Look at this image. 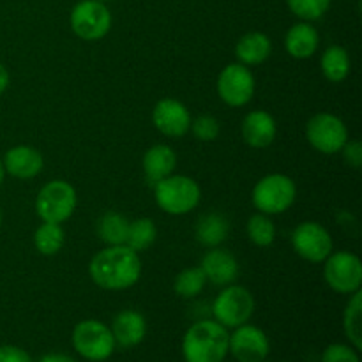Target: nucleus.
<instances>
[{"instance_id":"1","label":"nucleus","mask_w":362,"mask_h":362,"mask_svg":"<svg viewBox=\"0 0 362 362\" xmlns=\"http://www.w3.org/2000/svg\"><path fill=\"white\" fill-rule=\"evenodd\" d=\"M90 279L105 290H126L136 285L141 274V262L136 251L120 246H108L99 251L88 265Z\"/></svg>"},{"instance_id":"2","label":"nucleus","mask_w":362,"mask_h":362,"mask_svg":"<svg viewBox=\"0 0 362 362\" xmlns=\"http://www.w3.org/2000/svg\"><path fill=\"white\" fill-rule=\"evenodd\" d=\"M230 334L226 327L212 320H202L187 329L182 339L186 362H223L228 354Z\"/></svg>"},{"instance_id":"3","label":"nucleus","mask_w":362,"mask_h":362,"mask_svg":"<svg viewBox=\"0 0 362 362\" xmlns=\"http://www.w3.org/2000/svg\"><path fill=\"white\" fill-rule=\"evenodd\" d=\"M156 204L172 216H182L200 204V186L191 177L168 175L154 186Z\"/></svg>"},{"instance_id":"4","label":"nucleus","mask_w":362,"mask_h":362,"mask_svg":"<svg viewBox=\"0 0 362 362\" xmlns=\"http://www.w3.org/2000/svg\"><path fill=\"white\" fill-rule=\"evenodd\" d=\"M296 194V184L288 175L271 173L255 186L253 204L262 214H281L292 207Z\"/></svg>"},{"instance_id":"5","label":"nucleus","mask_w":362,"mask_h":362,"mask_svg":"<svg viewBox=\"0 0 362 362\" xmlns=\"http://www.w3.org/2000/svg\"><path fill=\"white\" fill-rule=\"evenodd\" d=\"M76 191L66 180H52L39 191L35 211L45 223H64L76 209Z\"/></svg>"},{"instance_id":"6","label":"nucleus","mask_w":362,"mask_h":362,"mask_svg":"<svg viewBox=\"0 0 362 362\" xmlns=\"http://www.w3.org/2000/svg\"><path fill=\"white\" fill-rule=\"evenodd\" d=\"M73 346L87 361H106L115 350L112 331L99 320H83L74 327Z\"/></svg>"},{"instance_id":"7","label":"nucleus","mask_w":362,"mask_h":362,"mask_svg":"<svg viewBox=\"0 0 362 362\" xmlns=\"http://www.w3.org/2000/svg\"><path fill=\"white\" fill-rule=\"evenodd\" d=\"M255 311V300L250 290L239 285H226V288L216 297L212 313L223 327H239L251 318Z\"/></svg>"},{"instance_id":"8","label":"nucleus","mask_w":362,"mask_h":362,"mask_svg":"<svg viewBox=\"0 0 362 362\" xmlns=\"http://www.w3.org/2000/svg\"><path fill=\"white\" fill-rule=\"evenodd\" d=\"M306 136L315 151L331 156L341 152L349 141V131L339 117L332 113H318L308 122Z\"/></svg>"},{"instance_id":"9","label":"nucleus","mask_w":362,"mask_h":362,"mask_svg":"<svg viewBox=\"0 0 362 362\" xmlns=\"http://www.w3.org/2000/svg\"><path fill=\"white\" fill-rule=\"evenodd\" d=\"M112 14L108 7L98 0H83L71 11V28L83 41H98L108 34Z\"/></svg>"},{"instance_id":"10","label":"nucleus","mask_w":362,"mask_h":362,"mask_svg":"<svg viewBox=\"0 0 362 362\" xmlns=\"http://www.w3.org/2000/svg\"><path fill=\"white\" fill-rule=\"evenodd\" d=\"M324 276L327 285L338 293H354L361 290L362 265L357 255L338 251L325 258Z\"/></svg>"},{"instance_id":"11","label":"nucleus","mask_w":362,"mask_h":362,"mask_svg":"<svg viewBox=\"0 0 362 362\" xmlns=\"http://www.w3.org/2000/svg\"><path fill=\"white\" fill-rule=\"evenodd\" d=\"M292 246L299 257L308 262H313V264L324 262L332 253L331 233L315 221L300 223L293 230Z\"/></svg>"},{"instance_id":"12","label":"nucleus","mask_w":362,"mask_h":362,"mask_svg":"<svg viewBox=\"0 0 362 362\" xmlns=\"http://www.w3.org/2000/svg\"><path fill=\"white\" fill-rule=\"evenodd\" d=\"M218 94L228 106H244L255 94L253 73L244 64H230L218 78Z\"/></svg>"},{"instance_id":"13","label":"nucleus","mask_w":362,"mask_h":362,"mask_svg":"<svg viewBox=\"0 0 362 362\" xmlns=\"http://www.w3.org/2000/svg\"><path fill=\"white\" fill-rule=\"evenodd\" d=\"M269 350L271 345L267 336L255 325H239L230 336L228 352H232L239 362H264L267 359Z\"/></svg>"},{"instance_id":"14","label":"nucleus","mask_w":362,"mask_h":362,"mask_svg":"<svg viewBox=\"0 0 362 362\" xmlns=\"http://www.w3.org/2000/svg\"><path fill=\"white\" fill-rule=\"evenodd\" d=\"M152 122L166 136L179 138L189 131L191 115L177 99H161L152 110Z\"/></svg>"},{"instance_id":"15","label":"nucleus","mask_w":362,"mask_h":362,"mask_svg":"<svg viewBox=\"0 0 362 362\" xmlns=\"http://www.w3.org/2000/svg\"><path fill=\"white\" fill-rule=\"evenodd\" d=\"M2 165L4 170L16 179H34L42 170V156L37 148L18 145L6 152Z\"/></svg>"},{"instance_id":"16","label":"nucleus","mask_w":362,"mask_h":362,"mask_svg":"<svg viewBox=\"0 0 362 362\" xmlns=\"http://www.w3.org/2000/svg\"><path fill=\"white\" fill-rule=\"evenodd\" d=\"M278 126L271 113L264 110H257L244 117L243 122V138L250 147L265 148L274 141Z\"/></svg>"},{"instance_id":"17","label":"nucleus","mask_w":362,"mask_h":362,"mask_svg":"<svg viewBox=\"0 0 362 362\" xmlns=\"http://www.w3.org/2000/svg\"><path fill=\"white\" fill-rule=\"evenodd\" d=\"M202 271L205 272V278L211 283L219 286L232 285L239 274V265L235 257L225 250H212L202 260Z\"/></svg>"},{"instance_id":"18","label":"nucleus","mask_w":362,"mask_h":362,"mask_svg":"<svg viewBox=\"0 0 362 362\" xmlns=\"http://www.w3.org/2000/svg\"><path fill=\"white\" fill-rule=\"evenodd\" d=\"M110 331H112L115 343H119L124 349H131L144 341L145 334H147V324L140 313L127 310L117 315Z\"/></svg>"},{"instance_id":"19","label":"nucleus","mask_w":362,"mask_h":362,"mask_svg":"<svg viewBox=\"0 0 362 362\" xmlns=\"http://www.w3.org/2000/svg\"><path fill=\"white\" fill-rule=\"evenodd\" d=\"M177 165V156L168 145H154L144 156V172L148 184H158L165 177L172 175Z\"/></svg>"},{"instance_id":"20","label":"nucleus","mask_w":362,"mask_h":362,"mask_svg":"<svg viewBox=\"0 0 362 362\" xmlns=\"http://www.w3.org/2000/svg\"><path fill=\"white\" fill-rule=\"evenodd\" d=\"M286 52L293 57V59H310L318 48V32L313 25L306 23H296L285 37Z\"/></svg>"},{"instance_id":"21","label":"nucleus","mask_w":362,"mask_h":362,"mask_svg":"<svg viewBox=\"0 0 362 362\" xmlns=\"http://www.w3.org/2000/svg\"><path fill=\"white\" fill-rule=\"evenodd\" d=\"M271 39L262 32H250L243 35L235 46V55L244 66H257L271 55Z\"/></svg>"},{"instance_id":"22","label":"nucleus","mask_w":362,"mask_h":362,"mask_svg":"<svg viewBox=\"0 0 362 362\" xmlns=\"http://www.w3.org/2000/svg\"><path fill=\"white\" fill-rule=\"evenodd\" d=\"M322 73L329 81H339L345 80L350 73V57L343 46H329L324 52L320 60Z\"/></svg>"},{"instance_id":"23","label":"nucleus","mask_w":362,"mask_h":362,"mask_svg":"<svg viewBox=\"0 0 362 362\" xmlns=\"http://www.w3.org/2000/svg\"><path fill=\"white\" fill-rule=\"evenodd\" d=\"M228 221L221 214H207L200 218L197 226V239L200 244L209 247H216L228 237Z\"/></svg>"},{"instance_id":"24","label":"nucleus","mask_w":362,"mask_h":362,"mask_svg":"<svg viewBox=\"0 0 362 362\" xmlns=\"http://www.w3.org/2000/svg\"><path fill=\"white\" fill-rule=\"evenodd\" d=\"M127 228H129V221L122 214L108 212L99 219L98 233L103 243L108 246H120V244H126Z\"/></svg>"},{"instance_id":"25","label":"nucleus","mask_w":362,"mask_h":362,"mask_svg":"<svg viewBox=\"0 0 362 362\" xmlns=\"http://www.w3.org/2000/svg\"><path fill=\"white\" fill-rule=\"evenodd\" d=\"M66 243V233L59 223H42L34 233V244L39 253L52 257L62 250Z\"/></svg>"},{"instance_id":"26","label":"nucleus","mask_w":362,"mask_h":362,"mask_svg":"<svg viewBox=\"0 0 362 362\" xmlns=\"http://www.w3.org/2000/svg\"><path fill=\"white\" fill-rule=\"evenodd\" d=\"M343 327H345L346 338L350 339L357 350L362 349V293L361 290L352 293L343 317Z\"/></svg>"},{"instance_id":"27","label":"nucleus","mask_w":362,"mask_h":362,"mask_svg":"<svg viewBox=\"0 0 362 362\" xmlns=\"http://www.w3.org/2000/svg\"><path fill=\"white\" fill-rule=\"evenodd\" d=\"M156 237H158V230H156L154 221L148 218H140L136 221L129 223L126 246L136 251V253H140V251H145L147 247H151L154 244Z\"/></svg>"},{"instance_id":"28","label":"nucleus","mask_w":362,"mask_h":362,"mask_svg":"<svg viewBox=\"0 0 362 362\" xmlns=\"http://www.w3.org/2000/svg\"><path fill=\"white\" fill-rule=\"evenodd\" d=\"M205 283H207V278H205V272L202 271V267H191L177 276L173 290H175L177 296L184 297V299H193L204 290Z\"/></svg>"},{"instance_id":"29","label":"nucleus","mask_w":362,"mask_h":362,"mask_svg":"<svg viewBox=\"0 0 362 362\" xmlns=\"http://www.w3.org/2000/svg\"><path fill=\"white\" fill-rule=\"evenodd\" d=\"M247 235L257 246L267 247L274 243L276 226L265 214H255L247 221Z\"/></svg>"},{"instance_id":"30","label":"nucleus","mask_w":362,"mask_h":362,"mask_svg":"<svg viewBox=\"0 0 362 362\" xmlns=\"http://www.w3.org/2000/svg\"><path fill=\"white\" fill-rule=\"evenodd\" d=\"M290 11L306 21L318 20L327 13L331 0H286Z\"/></svg>"},{"instance_id":"31","label":"nucleus","mask_w":362,"mask_h":362,"mask_svg":"<svg viewBox=\"0 0 362 362\" xmlns=\"http://www.w3.org/2000/svg\"><path fill=\"white\" fill-rule=\"evenodd\" d=\"M189 129H193V134L200 141H214L219 136V122L212 115L198 117L194 122H191Z\"/></svg>"},{"instance_id":"32","label":"nucleus","mask_w":362,"mask_h":362,"mask_svg":"<svg viewBox=\"0 0 362 362\" xmlns=\"http://www.w3.org/2000/svg\"><path fill=\"white\" fill-rule=\"evenodd\" d=\"M322 362H359V356L346 345H331L325 349Z\"/></svg>"},{"instance_id":"33","label":"nucleus","mask_w":362,"mask_h":362,"mask_svg":"<svg viewBox=\"0 0 362 362\" xmlns=\"http://www.w3.org/2000/svg\"><path fill=\"white\" fill-rule=\"evenodd\" d=\"M343 151V158L345 161L349 163L352 168L359 170L362 165V145L361 141H346L345 147L341 148Z\"/></svg>"},{"instance_id":"34","label":"nucleus","mask_w":362,"mask_h":362,"mask_svg":"<svg viewBox=\"0 0 362 362\" xmlns=\"http://www.w3.org/2000/svg\"><path fill=\"white\" fill-rule=\"evenodd\" d=\"M0 362H32V359L23 349L4 345L0 346Z\"/></svg>"},{"instance_id":"35","label":"nucleus","mask_w":362,"mask_h":362,"mask_svg":"<svg viewBox=\"0 0 362 362\" xmlns=\"http://www.w3.org/2000/svg\"><path fill=\"white\" fill-rule=\"evenodd\" d=\"M39 362H76V361L69 356H64V354H49V356H45Z\"/></svg>"},{"instance_id":"36","label":"nucleus","mask_w":362,"mask_h":362,"mask_svg":"<svg viewBox=\"0 0 362 362\" xmlns=\"http://www.w3.org/2000/svg\"><path fill=\"white\" fill-rule=\"evenodd\" d=\"M7 87H9V73L4 67V64H0V95L6 92Z\"/></svg>"},{"instance_id":"37","label":"nucleus","mask_w":362,"mask_h":362,"mask_svg":"<svg viewBox=\"0 0 362 362\" xmlns=\"http://www.w3.org/2000/svg\"><path fill=\"white\" fill-rule=\"evenodd\" d=\"M4 175H6V170H4L2 161H0V186H2V182H4Z\"/></svg>"},{"instance_id":"38","label":"nucleus","mask_w":362,"mask_h":362,"mask_svg":"<svg viewBox=\"0 0 362 362\" xmlns=\"http://www.w3.org/2000/svg\"><path fill=\"white\" fill-rule=\"evenodd\" d=\"M0 225H2V211H0Z\"/></svg>"},{"instance_id":"39","label":"nucleus","mask_w":362,"mask_h":362,"mask_svg":"<svg viewBox=\"0 0 362 362\" xmlns=\"http://www.w3.org/2000/svg\"><path fill=\"white\" fill-rule=\"evenodd\" d=\"M98 2H106V0H98Z\"/></svg>"}]
</instances>
